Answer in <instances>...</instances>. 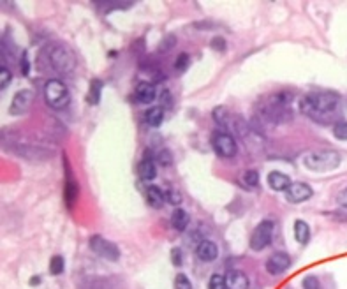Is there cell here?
Instances as JSON below:
<instances>
[{"mask_svg":"<svg viewBox=\"0 0 347 289\" xmlns=\"http://www.w3.org/2000/svg\"><path fill=\"white\" fill-rule=\"evenodd\" d=\"M197 257H199L201 261H206V263H210V261H215L219 256V247L217 243L212 242V240H203V242L197 245Z\"/></svg>","mask_w":347,"mask_h":289,"instance_id":"7c38bea8","label":"cell"},{"mask_svg":"<svg viewBox=\"0 0 347 289\" xmlns=\"http://www.w3.org/2000/svg\"><path fill=\"white\" fill-rule=\"evenodd\" d=\"M159 99H160V108H171L173 106V97H171V92L169 90H162L160 92V96H159Z\"/></svg>","mask_w":347,"mask_h":289,"instance_id":"f546056e","label":"cell"},{"mask_svg":"<svg viewBox=\"0 0 347 289\" xmlns=\"http://www.w3.org/2000/svg\"><path fill=\"white\" fill-rule=\"evenodd\" d=\"M289 268H291V257L285 252H275L266 261V272L272 275H281Z\"/></svg>","mask_w":347,"mask_h":289,"instance_id":"30bf717a","label":"cell"},{"mask_svg":"<svg viewBox=\"0 0 347 289\" xmlns=\"http://www.w3.org/2000/svg\"><path fill=\"white\" fill-rule=\"evenodd\" d=\"M342 162V157H340L339 152L335 150H321V152H312V154L305 155L303 164L310 171H317V173H326L337 169Z\"/></svg>","mask_w":347,"mask_h":289,"instance_id":"3957f363","label":"cell"},{"mask_svg":"<svg viewBox=\"0 0 347 289\" xmlns=\"http://www.w3.org/2000/svg\"><path fill=\"white\" fill-rule=\"evenodd\" d=\"M90 249L97 256H100V257H104L108 261H118V257H120V249H118L117 243L109 242V240H106L104 236L100 235H94L90 238Z\"/></svg>","mask_w":347,"mask_h":289,"instance_id":"8992f818","label":"cell"},{"mask_svg":"<svg viewBox=\"0 0 347 289\" xmlns=\"http://www.w3.org/2000/svg\"><path fill=\"white\" fill-rule=\"evenodd\" d=\"M340 96L335 92H314L307 94L300 101L301 113L309 115L312 118H322L328 117L335 111V108L339 106Z\"/></svg>","mask_w":347,"mask_h":289,"instance_id":"6da1fadb","label":"cell"},{"mask_svg":"<svg viewBox=\"0 0 347 289\" xmlns=\"http://www.w3.org/2000/svg\"><path fill=\"white\" fill-rule=\"evenodd\" d=\"M189 222H190V217H189L187 210L184 208H175L171 215V226L175 227L176 231H185L189 226Z\"/></svg>","mask_w":347,"mask_h":289,"instance_id":"2e32d148","label":"cell"},{"mask_svg":"<svg viewBox=\"0 0 347 289\" xmlns=\"http://www.w3.org/2000/svg\"><path fill=\"white\" fill-rule=\"evenodd\" d=\"M212 147L217 152V155L224 157V159H229V157H234L236 152H238V145L234 141V138L227 132H217L212 138Z\"/></svg>","mask_w":347,"mask_h":289,"instance_id":"52a82bcc","label":"cell"},{"mask_svg":"<svg viewBox=\"0 0 347 289\" xmlns=\"http://www.w3.org/2000/svg\"><path fill=\"white\" fill-rule=\"evenodd\" d=\"M78 194H80V187H78V184H76V180H72V178H69L67 176V182H65V189H63V197H65V203L69 208H72L76 203V199H78Z\"/></svg>","mask_w":347,"mask_h":289,"instance_id":"e0dca14e","label":"cell"},{"mask_svg":"<svg viewBox=\"0 0 347 289\" xmlns=\"http://www.w3.org/2000/svg\"><path fill=\"white\" fill-rule=\"evenodd\" d=\"M175 289H192V284H190V281L187 279V275L178 273V275L175 277Z\"/></svg>","mask_w":347,"mask_h":289,"instance_id":"83f0119b","label":"cell"},{"mask_svg":"<svg viewBox=\"0 0 347 289\" xmlns=\"http://www.w3.org/2000/svg\"><path fill=\"white\" fill-rule=\"evenodd\" d=\"M273 229H275V224H273L272 221L259 222L251 235V249L252 251H263V249H266L268 245L272 243Z\"/></svg>","mask_w":347,"mask_h":289,"instance_id":"5b68a950","label":"cell"},{"mask_svg":"<svg viewBox=\"0 0 347 289\" xmlns=\"http://www.w3.org/2000/svg\"><path fill=\"white\" fill-rule=\"evenodd\" d=\"M65 268V261L62 256H53L50 261V273L51 275H60Z\"/></svg>","mask_w":347,"mask_h":289,"instance_id":"7402d4cb","label":"cell"},{"mask_svg":"<svg viewBox=\"0 0 347 289\" xmlns=\"http://www.w3.org/2000/svg\"><path fill=\"white\" fill-rule=\"evenodd\" d=\"M293 184V182L289 180V176L282 171H270L268 173V185L277 191V193H285L287 191L289 185Z\"/></svg>","mask_w":347,"mask_h":289,"instance_id":"5bb4252c","label":"cell"},{"mask_svg":"<svg viewBox=\"0 0 347 289\" xmlns=\"http://www.w3.org/2000/svg\"><path fill=\"white\" fill-rule=\"evenodd\" d=\"M11 78H13L11 71H9L5 65H2V67H0V90H5V88L9 87V83H11Z\"/></svg>","mask_w":347,"mask_h":289,"instance_id":"4316f807","label":"cell"},{"mask_svg":"<svg viewBox=\"0 0 347 289\" xmlns=\"http://www.w3.org/2000/svg\"><path fill=\"white\" fill-rule=\"evenodd\" d=\"M312 194H314V191H312L310 185L303 184V182H293V184L287 187V191L284 193V196L289 203L298 205V203H303V201H307V199H310Z\"/></svg>","mask_w":347,"mask_h":289,"instance_id":"ba28073f","label":"cell"},{"mask_svg":"<svg viewBox=\"0 0 347 289\" xmlns=\"http://www.w3.org/2000/svg\"><path fill=\"white\" fill-rule=\"evenodd\" d=\"M164 120V109L160 106H154V108H148L147 113H145V122H147L150 127H159Z\"/></svg>","mask_w":347,"mask_h":289,"instance_id":"ffe728a7","label":"cell"},{"mask_svg":"<svg viewBox=\"0 0 347 289\" xmlns=\"http://www.w3.org/2000/svg\"><path fill=\"white\" fill-rule=\"evenodd\" d=\"M333 136L340 141H347V122H339L333 127Z\"/></svg>","mask_w":347,"mask_h":289,"instance_id":"d4e9b609","label":"cell"},{"mask_svg":"<svg viewBox=\"0 0 347 289\" xmlns=\"http://www.w3.org/2000/svg\"><path fill=\"white\" fill-rule=\"evenodd\" d=\"M41 281H42V279H41V277H39V275H33L32 279H30V286H37V284H41Z\"/></svg>","mask_w":347,"mask_h":289,"instance_id":"8d00e7d4","label":"cell"},{"mask_svg":"<svg viewBox=\"0 0 347 289\" xmlns=\"http://www.w3.org/2000/svg\"><path fill=\"white\" fill-rule=\"evenodd\" d=\"M100 90H102V81L100 80H92L90 83V90H88V96H87V101L88 104H99L100 101Z\"/></svg>","mask_w":347,"mask_h":289,"instance_id":"44dd1931","label":"cell"},{"mask_svg":"<svg viewBox=\"0 0 347 289\" xmlns=\"http://www.w3.org/2000/svg\"><path fill=\"white\" fill-rule=\"evenodd\" d=\"M242 180L247 187H257L259 185V173L255 171V169H247V171L243 173Z\"/></svg>","mask_w":347,"mask_h":289,"instance_id":"603a6c76","label":"cell"},{"mask_svg":"<svg viewBox=\"0 0 347 289\" xmlns=\"http://www.w3.org/2000/svg\"><path fill=\"white\" fill-rule=\"evenodd\" d=\"M29 72H30L29 53H27V51H23V55H21V74H23V76H29Z\"/></svg>","mask_w":347,"mask_h":289,"instance_id":"d6a6232c","label":"cell"},{"mask_svg":"<svg viewBox=\"0 0 347 289\" xmlns=\"http://www.w3.org/2000/svg\"><path fill=\"white\" fill-rule=\"evenodd\" d=\"M294 240L301 245H307L310 242V227L305 221L294 222Z\"/></svg>","mask_w":347,"mask_h":289,"instance_id":"d6986e66","label":"cell"},{"mask_svg":"<svg viewBox=\"0 0 347 289\" xmlns=\"http://www.w3.org/2000/svg\"><path fill=\"white\" fill-rule=\"evenodd\" d=\"M171 261L175 266H182V263H184V252H182L178 247H175L171 251Z\"/></svg>","mask_w":347,"mask_h":289,"instance_id":"1f68e13d","label":"cell"},{"mask_svg":"<svg viewBox=\"0 0 347 289\" xmlns=\"http://www.w3.org/2000/svg\"><path fill=\"white\" fill-rule=\"evenodd\" d=\"M134 99L138 102H141V104H150V102L155 101V97L157 96V87H155L154 83H148V81H143V83H139L138 87L134 88Z\"/></svg>","mask_w":347,"mask_h":289,"instance_id":"8fae6325","label":"cell"},{"mask_svg":"<svg viewBox=\"0 0 347 289\" xmlns=\"http://www.w3.org/2000/svg\"><path fill=\"white\" fill-rule=\"evenodd\" d=\"M208 289H227L226 288V277L219 275V273H214L208 281Z\"/></svg>","mask_w":347,"mask_h":289,"instance_id":"cb8c5ba5","label":"cell"},{"mask_svg":"<svg viewBox=\"0 0 347 289\" xmlns=\"http://www.w3.org/2000/svg\"><path fill=\"white\" fill-rule=\"evenodd\" d=\"M301 286H303V289H321V284H319L317 277H314V275L305 277L303 282H301Z\"/></svg>","mask_w":347,"mask_h":289,"instance_id":"f1b7e54d","label":"cell"},{"mask_svg":"<svg viewBox=\"0 0 347 289\" xmlns=\"http://www.w3.org/2000/svg\"><path fill=\"white\" fill-rule=\"evenodd\" d=\"M33 102V92L25 88V90H20V92L14 96L13 102H11V108H9V113L11 115H23L30 109Z\"/></svg>","mask_w":347,"mask_h":289,"instance_id":"9c48e42d","label":"cell"},{"mask_svg":"<svg viewBox=\"0 0 347 289\" xmlns=\"http://www.w3.org/2000/svg\"><path fill=\"white\" fill-rule=\"evenodd\" d=\"M44 101L50 106L51 109H65L71 102V94H69V88L63 81L60 80H48L44 85Z\"/></svg>","mask_w":347,"mask_h":289,"instance_id":"277c9868","label":"cell"},{"mask_svg":"<svg viewBox=\"0 0 347 289\" xmlns=\"http://www.w3.org/2000/svg\"><path fill=\"white\" fill-rule=\"evenodd\" d=\"M157 162H159L160 166H171V162H173L171 154L167 150H160L159 154H157Z\"/></svg>","mask_w":347,"mask_h":289,"instance_id":"4dcf8cb0","label":"cell"},{"mask_svg":"<svg viewBox=\"0 0 347 289\" xmlns=\"http://www.w3.org/2000/svg\"><path fill=\"white\" fill-rule=\"evenodd\" d=\"M337 201H339L340 206H344V208H347V187L344 189L342 193L339 194V197H337Z\"/></svg>","mask_w":347,"mask_h":289,"instance_id":"d590c367","label":"cell"},{"mask_svg":"<svg viewBox=\"0 0 347 289\" xmlns=\"http://www.w3.org/2000/svg\"><path fill=\"white\" fill-rule=\"evenodd\" d=\"M46 53V59L50 62L51 69H55L60 74H67V72L74 71L76 67V57L72 53L71 48H67L65 44H60V42H53L44 50Z\"/></svg>","mask_w":347,"mask_h":289,"instance_id":"7a4b0ae2","label":"cell"},{"mask_svg":"<svg viewBox=\"0 0 347 289\" xmlns=\"http://www.w3.org/2000/svg\"><path fill=\"white\" fill-rule=\"evenodd\" d=\"M210 46L214 48V50H217V51H224V50H226V39H224V37H215V39H212Z\"/></svg>","mask_w":347,"mask_h":289,"instance_id":"e575fe53","label":"cell"},{"mask_svg":"<svg viewBox=\"0 0 347 289\" xmlns=\"http://www.w3.org/2000/svg\"><path fill=\"white\" fill-rule=\"evenodd\" d=\"M145 193H147V203L152 208H160V206L164 205V201H166V194H164L162 189L157 187V185L147 187Z\"/></svg>","mask_w":347,"mask_h":289,"instance_id":"9a60e30c","label":"cell"},{"mask_svg":"<svg viewBox=\"0 0 347 289\" xmlns=\"http://www.w3.org/2000/svg\"><path fill=\"white\" fill-rule=\"evenodd\" d=\"M139 175L145 182H152L157 176V166H155L154 159H143L139 162Z\"/></svg>","mask_w":347,"mask_h":289,"instance_id":"ac0fdd59","label":"cell"},{"mask_svg":"<svg viewBox=\"0 0 347 289\" xmlns=\"http://www.w3.org/2000/svg\"><path fill=\"white\" fill-rule=\"evenodd\" d=\"M190 65V57H189V53H180L178 55V59H176L175 62V69L178 72H184L185 69Z\"/></svg>","mask_w":347,"mask_h":289,"instance_id":"484cf974","label":"cell"},{"mask_svg":"<svg viewBox=\"0 0 347 289\" xmlns=\"http://www.w3.org/2000/svg\"><path fill=\"white\" fill-rule=\"evenodd\" d=\"M227 289H249V277L242 270H231L226 273Z\"/></svg>","mask_w":347,"mask_h":289,"instance_id":"4fadbf2b","label":"cell"},{"mask_svg":"<svg viewBox=\"0 0 347 289\" xmlns=\"http://www.w3.org/2000/svg\"><path fill=\"white\" fill-rule=\"evenodd\" d=\"M166 201H169V203H173V205H178L180 203V194L176 193V191H173V189H169V191H166Z\"/></svg>","mask_w":347,"mask_h":289,"instance_id":"836d02e7","label":"cell"}]
</instances>
